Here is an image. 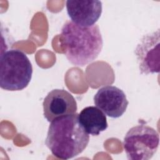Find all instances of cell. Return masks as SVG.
<instances>
[{
  "label": "cell",
  "instance_id": "2",
  "mask_svg": "<svg viewBox=\"0 0 160 160\" xmlns=\"http://www.w3.org/2000/svg\"><path fill=\"white\" fill-rule=\"evenodd\" d=\"M61 38L68 60L76 66H84L100 54L103 40L98 24L89 27L66 21L61 28Z\"/></svg>",
  "mask_w": 160,
  "mask_h": 160
},
{
  "label": "cell",
  "instance_id": "9",
  "mask_svg": "<svg viewBox=\"0 0 160 160\" xmlns=\"http://www.w3.org/2000/svg\"><path fill=\"white\" fill-rule=\"evenodd\" d=\"M79 123L88 134L98 136L108 126L106 115L95 106H88L78 114Z\"/></svg>",
  "mask_w": 160,
  "mask_h": 160
},
{
  "label": "cell",
  "instance_id": "7",
  "mask_svg": "<svg viewBox=\"0 0 160 160\" xmlns=\"http://www.w3.org/2000/svg\"><path fill=\"white\" fill-rule=\"evenodd\" d=\"M43 114L48 121L76 113L78 106L73 96L64 89H56L50 91L44 99Z\"/></svg>",
  "mask_w": 160,
  "mask_h": 160
},
{
  "label": "cell",
  "instance_id": "4",
  "mask_svg": "<svg viewBox=\"0 0 160 160\" xmlns=\"http://www.w3.org/2000/svg\"><path fill=\"white\" fill-rule=\"evenodd\" d=\"M159 136L156 130L144 124L132 127L126 134L123 146L130 160H148L156 152Z\"/></svg>",
  "mask_w": 160,
  "mask_h": 160
},
{
  "label": "cell",
  "instance_id": "3",
  "mask_svg": "<svg viewBox=\"0 0 160 160\" xmlns=\"http://www.w3.org/2000/svg\"><path fill=\"white\" fill-rule=\"evenodd\" d=\"M32 66L26 54L18 49H10L0 58V86L10 91H21L31 81Z\"/></svg>",
  "mask_w": 160,
  "mask_h": 160
},
{
  "label": "cell",
  "instance_id": "1",
  "mask_svg": "<svg viewBox=\"0 0 160 160\" xmlns=\"http://www.w3.org/2000/svg\"><path fill=\"white\" fill-rule=\"evenodd\" d=\"M89 141V134L79 123L76 112L51 121L45 143L55 157L69 159L81 154Z\"/></svg>",
  "mask_w": 160,
  "mask_h": 160
},
{
  "label": "cell",
  "instance_id": "5",
  "mask_svg": "<svg viewBox=\"0 0 160 160\" xmlns=\"http://www.w3.org/2000/svg\"><path fill=\"white\" fill-rule=\"evenodd\" d=\"M134 54L141 74L148 75L160 71L159 29L144 35L138 43Z\"/></svg>",
  "mask_w": 160,
  "mask_h": 160
},
{
  "label": "cell",
  "instance_id": "8",
  "mask_svg": "<svg viewBox=\"0 0 160 160\" xmlns=\"http://www.w3.org/2000/svg\"><path fill=\"white\" fill-rule=\"evenodd\" d=\"M66 6L71 21L83 27L94 25L102 10V2L98 0H69Z\"/></svg>",
  "mask_w": 160,
  "mask_h": 160
},
{
  "label": "cell",
  "instance_id": "6",
  "mask_svg": "<svg viewBox=\"0 0 160 160\" xmlns=\"http://www.w3.org/2000/svg\"><path fill=\"white\" fill-rule=\"evenodd\" d=\"M93 100L100 110L112 118L121 117L129 104L123 91L114 86H106L99 89Z\"/></svg>",
  "mask_w": 160,
  "mask_h": 160
}]
</instances>
